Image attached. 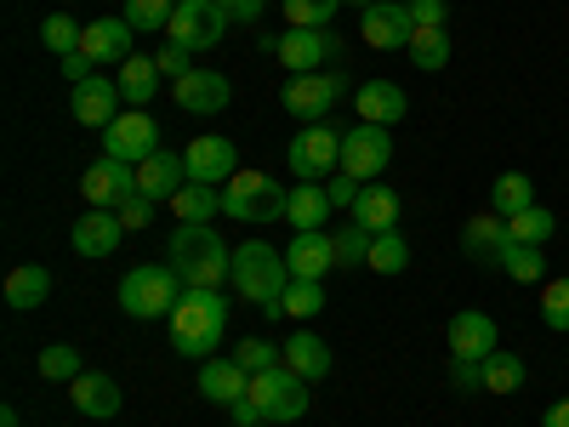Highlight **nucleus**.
Listing matches in <instances>:
<instances>
[{
    "instance_id": "nucleus-1",
    "label": "nucleus",
    "mask_w": 569,
    "mask_h": 427,
    "mask_svg": "<svg viewBox=\"0 0 569 427\" xmlns=\"http://www.w3.org/2000/svg\"><path fill=\"white\" fill-rule=\"evenodd\" d=\"M166 262L188 291H217L222 279H233V251L222 246V234L211 222H177L171 246H166Z\"/></svg>"
},
{
    "instance_id": "nucleus-2",
    "label": "nucleus",
    "mask_w": 569,
    "mask_h": 427,
    "mask_svg": "<svg viewBox=\"0 0 569 427\" xmlns=\"http://www.w3.org/2000/svg\"><path fill=\"white\" fill-rule=\"evenodd\" d=\"M284 285H291V262H284V251H273L268 240L233 246V291H240L246 302H257L268 319H279Z\"/></svg>"
},
{
    "instance_id": "nucleus-3",
    "label": "nucleus",
    "mask_w": 569,
    "mask_h": 427,
    "mask_svg": "<svg viewBox=\"0 0 569 427\" xmlns=\"http://www.w3.org/2000/svg\"><path fill=\"white\" fill-rule=\"evenodd\" d=\"M228 330V302L222 291H182L171 308V348L188 359H211Z\"/></svg>"
},
{
    "instance_id": "nucleus-4",
    "label": "nucleus",
    "mask_w": 569,
    "mask_h": 427,
    "mask_svg": "<svg viewBox=\"0 0 569 427\" xmlns=\"http://www.w3.org/2000/svg\"><path fill=\"white\" fill-rule=\"evenodd\" d=\"M284 200H291V188H279L268 171H233L222 182V217L233 222H279Z\"/></svg>"
},
{
    "instance_id": "nucleus-5",
    "label": "nucleus",
    "mask_w": 569,
    "mask_h": 427,
    "mask_svg": "<svg viewBox=\"0 0 569 427\" xmlns=\"http://www.w3.org/2000/svg\"><path fill=\"white\" fill-rule=\"evenodd\" d=\"M182 291H188V285H182L166 262H142V268H131V274L120 279V308H126L131 319H160V314L177 308Z\"/></svg>"
},
{
    "instance_id": "nucleus-6",
    "label": "nucleus",
    "mask_w": 569,
    "mask_h": 427,
    "mask_svg": "<svg viewBox=\"0 0 569 427\" xmlns=\"http://www.w3.org/2000/svg\"><path fill=\"white\" fill-rule=\"evenodd\" d=\"M246 399H251V405L262 410V421H273V427L308 416V383H302L297 370H284V365L251 376V394H246Z\"/></svg>"
},
{
    "instance_id": "nucleus-7",
    "label": "nucleus",
    "mask_w": 569,
    "mask_h": 427,
    "mask_svg": "<svg viewBox=\"0 0 569 427\" xmlns=\"http://www.w3.org/2000/svg\"><path fill=\"white\" fill-rule=\"evenodd\" d=\"M342 91H348V75H330V69H319V75H291V80H284L279 103H284V115H297V120L319 126L330 109H337Z\"/></svg>"
},
{
    "instance_id": "nucleus-8",
    "label": "nucleus",
    "mask_w": 569,
    "mask_h": 427,
    "mask_svg": "<svg viewBox=\"0 0 569 427\" xmlns=\"http://www.w3.org/2000/svg\"><path fill=\"white\" fill-rule=\"evenodd\" d=\"M284 160H291V171L302 182H319L325 171H342V131L337 126H302L291 137V149H284Z\"/></svg>"
},
{
    "instance_id": "nucleus-9",
    "label": "nucleus",
    "mask_w": 569,
    "mask_h": 427,
    "mask_svg": "<svg viewBox=\"0 0 569 427\" xmlns=\"http://www.w3.org/2000/svg\"><path fill=\"white\" fill-rule=\"evenodd\" d=\"M228 12L217 7V0H177V18H171V40L177 46H188V52H211V46H222V34H228Z\"/></svg>"
},
{
    "instance_id": "nucleus-10",
    "label": "nucleus",
    "mask_w": 569,
    "mask_h": 427,
    "mask_svg": "<svg viewBox=\"0 0 569 427\" xmlns=\"http://www.w3.org/2000/svg\"><path fill=\"white\" fill-rule=\"evenodd\" d=\"M388 160H393V137H388V126L359 120L353 131H342V171H348V177L376 182V177L388 171Z\"/></svg>"
},
{
    "instance_id": "nucleus-11",
    "label": "nucleus",
    "mask_w": 569,
    "mask_h": 427,
    "mask_svg": "<svg viewBox=\"0 0 569 427\" xmlns=\"http://www.w3.org/2000/svg\"><path fill=\"white\" fill-rule=\"evenodd\" d=\"M131 195H137V166H126V160H114V155L91 160V166L80 171V200H86V206L114 211V206L131 200Z\"/></svg>"
},
{
    "instance_id": "nucleus-12",
    "label": "nucleus",
    "mask_w": 569,
    "mask_h": 427,
    "mask_svg": "<svg viewBox=\"0 0 569 427\" xmlns=\"http://www.w3.org/2000/svg\"><path fill=\"white\" fill-rule=\"evenodd\" d=\"M160 149V126L142 115V109H126L109 131H103V155H114V160H126V166H142Z\"/></svg>"
},
{
    "instance_id": "nucleus-13",
    "label": "nucleus",
    "mask_w": 569,
    "mask_h": 427,
    "mask_svg": "<svg viewBox=\"0 0 569 427\" xmlns=\"http://www.w3.org/2000/svg\"><path fill=\"white\" fill-rule=\"evenodd\" d=\"M342 52V40L330 34V29H291V34H279V63L291 69V75H319L330 58Z\"/></svg>"
},
{
    "instance_id": "nucleus-14",
    "label": "nucleus",
    "mask_w": 569,
    "mask_h": 427,
    "mask_svg": "<svg viewBox=\"0 0 569 427\" xmlns=\"http://www.w3.org/2000/svg\"><path fill=\"white\" fill-rule=\"evenodd\" d=\"M182 166H188V182H211L222 188L233 171H240V155H233V142L228 137H194L182 149Z\"/></svg>"
},
{
    "instance_id": "nucleus-15",
    "label": "nucleus",
    "mask_w": 569,
    "mask_h": 427,
    "mask_svg": "<svg viewBox=\"0 0 569 427\" xmlns=\"http://www.w3.org/2000/svg\"><path fill=\"white\" fill-rule=\"evenodd\" d=\"M450 359H490L496 354V342H501V330H496V319L490 314H479V308H461V314H450Z\"/></svg>"
},
{
    "instance_id": "nucleus-16",
    "label": "nucleus",
    "mask_w": 569,
    "mask_h": 427,
    "mask_svg": "<svg viewBox=\"0 0 569 427\" xmlns=\"http://www.w3.org/2000/svg\"><path fill=\"white\" fill-rule=\"evenodd\" d=\"M359 34H365V46H376V52H399V46H410L416 23L405 12V0H376V7L359 18Z\"/></svg>"
},
{
    "instance_id": "nucleus-17",
    "label": "nucleus",
    "mask_w": 569,
    "mask_h": 427,
    "mask_svg": "<svg viewBox=\"0 0 569 427\" xmlns=\"http://www.w3.org/2000/svg\"><path fill=\"white\" fill-rule=\"evenodd\" d=\"M171 98H177L182 115H222L228 98H233V86H228V75H217V69H194V75H182V80L171 86Z\"/></svg>"
},
{
    "instance_id": "nucleus-18",
    "label": "nucleus",
    "mask_w": 569,
    "mask_h": 427,
    "mask_svg": "<svg viewBox=\"0 0 569 427\" xmlns=\"http://www.w3.org/2000/svg\"><path fill=\"white\" fill-rule=\"evenodd\" d=\"M69 109H74L80 126L109 131V126L120 120V80H103V75L80 80V86H74V98H69Z\"/></svg>"
},
{
    "instance_id": "nucleus-19",
    "label": "nucleus",
    "mask_w": 569,
    "mask_h": 427,
    "mask_svg": "<svg viewBox=\"0 0 569 427\" xmlns=\"http://www.w3.org/2000/svg\"><path fill=\"white\" fill-rule=\"evenodd\" d=\"M74 251L80 257H114L120 251V240H126V222H120V211H98V206H86V217H74Z\"/></svg>"
},
{
    "instance_id": "nucleus-20",
    "label": "nucleus",
    "mask_w": 569,
    "mask_h": 427,
    "mask_svg": "<svg viewBox=\"0 0 569 427\" xmlns=\"http://www.w3.org/2000/svg\"><path fill=\"white\" fill-rule=\"evenodd\" d=\"M353 109H359V120H370V126H399V120L410 115V98H405L399 80H365V86L353 91Z\"/></svg>"
},
{
    "instance_id": "nucleus-21",
    "label": "nucleus",
    "mask_w": 569,
    "mask_h": 427,
    "mask_svg": "<svg viewBox=\"0 0 569 427\" xmlns=\"http://www.w3.org/2000/svg\"><path fill=\"white\" fill-rule=\"evenodd\" d=\"M69 399H74V410L91 416V421L120 416V383H114L109 370H80L74 383H69Z\"/></svg>"
},
{
    "instance_id": "nucleus-22",
    "label": "nucleus",
    "mask_w": 569,
    "mask_h": 427,
    "mask_svg": "<svg viewBox=\"0 0 569 427\" xmlns=\"http://www.w3.org/2000/svg\"><path fill=\"white\" fill-rule=\"evenodd\" d=\"M284 262H291V279H325L337 268V240H330L325 228H308L284 246Z\"/></svg>"
},
{
    "instance_id": "nucleus-23",
    "label": "nucleus",
    "mask_w": 569,
    "mask_h": 427,
    "mask_svg": "<svg viewBox=\"0 0 569 427\" xmlns=\"http://www.w3.org/2000/svg\"><path fill=\"white\" fill-rule=\"evenodd\" d=\"M200 394L211 399V405H240L246 394H251V370L240 365V359H206L200 365Z\"/></svg>"
},
{
    "instance_id": "nucleus-24",
    "label": "nucleus",
    "mask_w": 569,
    "mask_h": 427,
    "mask_svg": "<svg viewBox=\"0 0 569 427\" xmlns=\"http://www.w3.org/2000/svg\"><path fill=\"white\" fill-rule=\"evenodd\" d=\"M131 34H137V29H131L126 18H98V23H86V46H80V52L98 63V69H103V63H126V58H137V52H131Z\"/></svg>"
},
{
    "instance_id": "nucleus-25",
    "label": "nucleus",
    "mask_w": 569,
    "mask_h": 427,
    "mask_svg": "<svg viewBox=\"0 0 569 427\" xmlns=\"http://www.w3.org/2000/svg\"><path fill=\"white\" fill-rule=\"evenodd\" d=\"M182 182H188V166H182V155H171V149H154L149 160L137 166V188H142L149 200H171Z\"/></svg>"
},
{
    "instance_id": "nucleus-26",
    "label": "nucleus",
    "mask_w": 569,
    "mask_h": 427,
    "mask_svg": "<svg viewBox=\"0 0 569 427\" xmlns=\"http://www.w3.org/2000/svg\"><path fill=\"white\" fill-rule=\"evenodd\" d=\"M501 246H507V217H496V211L467 217V228H461V251H467L472 262H479V268H496Z\"/></svg>"
},
{
    "instance_id": "nucleus-27",
    "label": "nucleus",
    "mask_w": 569,
    "mask_h": 427,
    "mask_svg": "<svg viewBox=\"0 0 569 427\" xmlns=\"http://www.w3.org/2000/svg\"><path fill=\"white\" fill-rule=\"evenodd\" d=\"M353 222L370 228V234H393L399 228V195L388 182H365L359 200H353Z\"/></svg>"
},
{
    "instance_id": "nucleus-28",
    "label": "nucleus",
    "mask_w": 569,
    "mask_h": 427,
    "mask_svg": "<svg viewBox=\"0 0 569 427\" xmlns=\"http://www.w3.org/2000/svg\"><path fill=\"white\" fill-rule=\"evenodd\" d=\"M46 297H52V274H46L40 262H18V268L7 274V308L29 314V308H40Z\"/></svg>"
},
{
    "instance_id": "nucleus-29",
    "label": "nucleus",
    "mask_w": 569,
    "mask_h": 427,
    "mask_svg": "<svg viewBox=\"0 0 569 427\" xmlns=\"http://www.w3.org/2000/svg\"><path fill=\"white\" fill-rule=\"evenodd\" d=\"M330 211H337V206H330L325 182H297V188H291V200H284V222H297V234L325 228V217H330Z\"/></svg>"
},
{
    "instance_id": "nucleus-30",
    "label": "nucleus",
    "mask_w": 569,
    "mask_h": 427,
    "mask_svg": "<svg viewBox=\"0 0 569 427\" xmlns=\"http://www.w3.org/2000/svg\"><path fill=\"white\" fill-rule=\"evenodd\" d=\"M284 370H297L302 383H319V376L330 370V348H325V337H313V330H297V337L284 342Z\"/></svg>"
},
{
    "instance_id": "nucleus-31",
    "label": "nucleus",
    "mask_w": 569,
    "mask_h": 427,
    "mask_svg": "<svg viewBox=\"0 0 569 427\" xmlns=\"http://www.w3.org/2000/svg\"><path fill=\"white\" fill-rule=\"evenodd\" d=\"M171 217H177V222H211V217H222V188H211V182H182L177 195H171Z\"/></svg>"
},
{
    "instance_id": "nucleus-32",
    "label": "nucleus",
    "mask_w": 569,
    "mask_h": 427,
    "mask_svg": "<svg viewBox=\"0 0 569 427\" xmlns=\"http://www.w3.org/2000/svg\"><path fill=\"white\" fill-rule=\"evenodd\" d=\"M160 91V63L154 58H126L120 63V98L131 109H149V98Z\"/></svg>"
},
{
    "instance_id": "nucleus-33",
    "label": "nucleus",
    "mask_w": 569,
    "mask_h": 427,
    "mask_svg": "<svg viewBox=\"0 0 569 427\" xmlns=\"http://www.w3.org/2000/svg\"><path fill=\"white\" fill-rule=\"evenodd\" d=\"M496 268L512 279V285H547V257H541V246H501V257H496Z\"/></svg>"
},
{
    "instance_id": "nucleus-34",
    "label": "nucleus",
    "mask_w": 569,
    "mask_h": 427,
    "mask_svg": "<svg viewBox=\"0 0 569 427\" xmlns=\"http://www.w3.org/2000/svg\"><path fill=\"white\" fill-rule=\"evenodd\" d=\"M536 206V182L525 171H501L496 188H490V211L496 217H518V211H530Z\"/></svg>"
},
{
    "instance_id": "nucleus-35",
    "label": "nucleus",
    "mask_w": 569,
    "mask_h": 427,
    "mask_svg": "<svg viewBox=\"0 0 569 427\" xmlns=\"http://www.w3.org/2000/svg\"><path fill=\"white\" fill-rule=\"evenodd\" d=\"M479 376H485V394H518V388H525V359H518V354H490V359H479Z\"/></svg>"
},
{
    "instance_id": "nucleus-36",
    "label": "nucleus",
    "mask_w": 569,
    "mask_h": 427,
    "mask_svg": "<svg viewBox=\"0 0 569 427\" xmlns=\"http://www.w3.org/2000/svg\"><path fill=\"white\" fill-rule=\"evenodd\" d=\"M552 234H558V217H552L547 206H530V211L507 217V240H512V246H547Z\"/></svg>"
},
{
    "instance_id": "nucleus-37",
    "label": "nucleus",
    "mask_w": 569,
    "mask_h": 427,
    "mask_svg": "<svg viewBox=\"0 0 569 427\" xmlns=\"http://www.w3.org/2000/svg\"><path fill=\"white\" fill-rule=\"evenodd\" d=\"M405 52H410V63H416V69L439 75V69L450 63V34H445V29H416Z\"/></svg>"
},
{
    "instance_id": "nucleus-38",
    "label": "nucleus",
    "mask_w": 569,
    "mask_h": 427,
    "mask_svg": "<svg viewBox=\"0 0 569 427\" xmlns=\"http://www.w3.org/2000/svg\"><path fill=\"white\" fill-rule=\"evenodd\" d=\"M279 314H291V319L325 314V279H291V285H284V297H279Z\"/></svg>"
},
{
    "instance_id": "nucleus-39",
    "label": "nucleus",
    "mask_w": 569,
    "mask_h": 427,
    "mask_svg": "<svg viewBox=\"0 0 569 427\" xmlns=\"http://www.w3.org/2000/svg\"><path fill=\"white\" fill-rule=\"evenodd\" d=\"M40 40H46V52H58V58H74L80 46H86V29L69 18V12H52L40 23Z\"/></svg>"
},
{
    "instance_id": "nucleus-40",
    "label": "nucleus",
    "mask_w": 569,
    "mask_h": 427,
    "mask_svg": "<svg viewBox=\"0 0 569 427\" xmlns=\"http://www.w3.org/2000/svg\"><path fill=\"white\" fill-rule=\"evenodd\" d=\"M171 18H177V0H126V23L137 34H160L171 29Z\"/></svg>"
},
{
    "instance_id": "nucleus-41",
    "label": "nucleus",
    "mask_w": 569,
    "mask_h": 427,
    "mask_svg": "<svg viewBox=\"0 0 569 427\" xmlns=\"http://www.w3.org/2000/svg\"><path fill=\"white\" fill-rule=\"evenodd\" d=\"M365 268H376V274H405L410 268V246H405V234L393 228V234H376L370 240V262Z\"/></svg>"
},
{
    "instance_id": "nucleus-42",
    "label": "nucleus",
    "mask_w": 569,
    "mask_h": 427,
    "mask_svg": "<svg viewBox=\"0 0 569 427\" xmlns=\"http://www.w3.org/2000/svg\"><path fill=\"white\" fill-rule=\"evenodd\" d=\"M291 29H330V18L342 12V0H279Z\"/></svg>"
},
{
    "instance_id": "nucleus-43",
    "label": "nucleus",
    "mask_w": 569,
    "mask_h": 427,
    "mask_svg": "<svg viewBox=\"0 0 569 427\" xmlns=\"http://www.w3.org/2000/svg\"><path fill=\"white\" fill-rule=\"evenodd\" d=\"M330 240H337V268H353V262H370V240H376V234L348 217V228H337Z\"/></svg>"
},
{
    "instance_id": "nucleus-44",
    "label": "nucleus",
    "mask_w": 569,
    "mask_h": 427,
    "mask_svg": "<svg viewBox=\"0 0 569 427\" xmlns=\"http://www.w3.org/2000/svg\"><path fill=\"white\" fill-rule=\"evenodd\" d=\"M40 376H46V383H74V376H80V348H69V342L40 348Z\"/></svg>"
},
{
    "instance_id": "nucleus-45",
    "label": "nucleus",
    "mask_w": 569,
    "mask_h": 427,
    "mask_svg": "<svg viewBox=\"0 0 569 427\" xmlns=\"http://www.w3.org/2000/svg\"><path fill=\"white\" fill-rule=\"evenodd\" d=\"M541 325L547 330H569V274L541 285Z\"/></svg>"
},
{
    "instance_id": "nucleus-46",
    "label": "nucleus",
    "mask_w": 569,
    "mask_h": 427,
    "mask_svg": "<svg viewBox=\"0 0 569 427\" xmlns=\"http://www.w3.org/2000/svg\"><path fill=\"white\" fill-rule=\"evenodd\" d=\"M233 359H240L251 376H262V370H273V365H284V348H273L268 337H251V342H240V354H233Z\"/></svg>"
},
{
    "instance_id": "nucleus-47",
    "label": "nucleus",
    "mask_w": 569,
    "mask_h": 427,
    "mask_svg": "<svg viewBox=\"0 0 569 427\" xmlns=\"http://www.w3.org/2000/svg\"><path fill=\"white\" fill-rule=\"evenodd\" d=\"M154 63H160V75H166L171 86H177L182 75H194V52H188V46H177V40L160 46V58H154Z\"/></svg>"
},
{
    "instance_id": "nucleus-48",
    "label": "nucleus",
    "mask_w": 569,
    "mask_h": 427,
    "mask_svg": "<svg viewBox=\"0 0 569 427\" xmlns=\"http://www.w3.org/2000/svg\"><path fill=\"white\" fill-rule=\"evenodd\" d=\"M154 206H160V200H149V195H142V188H137V195H131V200H120L114 211H120V222H126V228L137 234V228H149V222H154Z\"/></svg>"
},
{
    "instance_id": "nucleus-49",
    "label": "nucleus",
    "mask_w": 569,
    "mask_h": 427,
    "mask_svg": "<svg viewBox=\"0 0 569 427\" xmlns=\"http://www.w3.org/2000/svg\"><path fill=\"white\" fill-rule=\"evenodd\" d=\"M405 12H410L416 29H445V18H450L445 0H405Z\"/></svg>"
},
{
    "instance_id": "nucleus-50",
    "label": "nucleus",
    "mask_w": 569,
    "mask_h": 427,
    "mask_svg": "<svg viewBox=\"0 0 569 427\" xmlns=\"http://www.w3.org/2000/svg\"><path fill=\"white\" fill-rule=\"evenodd\" d=\"M450 388H461V394H485L479 359H450Z\"/></svg>"
},
{
    "instance_id": "nucleus-51",
    "label": "nucleus",
    "mask_w": 569,
    "mask_h": 427,
    "mask_svg": "<svg viewBox=\"0 0 569 427\" xmlns=\"http://www.w3.org/2000/svg\"><path fill=\"white\" fill-rule=\"evenodd\" d=\"M359 188H365L359 177H348V171H337V177H330V182H325V195H330V206H337V211H342V206L353 211V200H359Z\"/></svg>"
},
{
    "instance_id": "nucleus-52",
    "label": "nucleus",
    "mask_w": 569,
    "mask_h": 427,
    "mask_svg": "<svg viewBox=\"0 0 569 427\" xmlns=\"http://www.w3.org/2000/svg\"><path fill=\"white\" fill-rule=\"evenodd\" d=\"M233 23H262V0H217Z\"/></svg>"
},
{
    "instance_id": "nucleus-53",
    "label": "nucleus",
    "mask_w": 569,
    "mask_h": 427,
    "mask_svg": "<svg viewBox=\"0 0 569 427\" xmlns=\"http://www.w3.org/2000/svg\"><path fill=\"white\" fill-rule=\"evenodd\" d=\"M91 75H98V63H91L86 52H74V58H63V80H74V86H80V80H91Z\"/></svg>"
},
{
    "instance_id": "nucleus-54",
    "label": "nucleus",
    "mask_w": 569,
    "mask_h": 427,
    "mask_svg": "<svg viewBox=\"0 0 569 427\" xmlns=\"http://www.w3.org/2000/svg\"><path fill=\"white\" fill-rule=\"evenodd\" d=\"M228 416H233V427H262V410H257L251 399H240V405H228Z\"/></svg>"
},
{
    "instance_id": "nucleus-55",
    "label": "nucleus",
    "mask_w": 569,
    "mask_h": 427,
    "mask_svg": "<svg viewBox=\"0 0 569 427\" xmlns=\"http://www.w3.org/2000/svg\"><path fill=\"white\" fill-rule=\"evenodd\" d=\"M541 427H569V399H558V405H547V416H541Z\"/></svg>"
},
{
    "instance_id": "nucleus-56",
    "label": "nucleus",
    "mask_w": 569,
    "mask_h": 427,
    "mask_svg": "<svg viewBox=\"0 0 569 427\" xmlns=\"http://www.w3.org/2000/svg\"><path fill=\"white\" fill-rule=\"evenodd\" d=\"M0 427H23V416H18V410L7 405V410H0Z\"/></svg>"
},
{
    "instance_id": "nucleus-57",
    "label": "nucleus",
    "mask_w": 569,
    "mask_h": 427,
    "mask_svg": "<svg viewBox=\"0 0 569 427\" xmlns=\"http://www.w3.org/2000/svg\"><path fill=\"white\" fill-rule=\"evenodd\" d=\"M342 7H359V12H370V7H376V0H342Z\"/></svg>"
}]
</instances>
